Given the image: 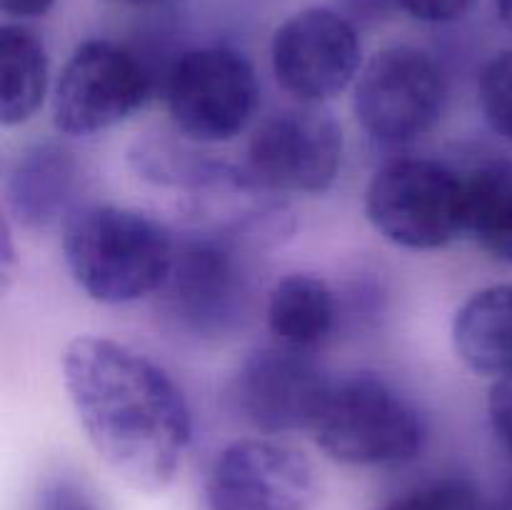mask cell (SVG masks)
<instances>
[{
    "label": "cell",
    "mask_w": 512,
    "mask_h": 510,
    "mask_svg": "<svg viewBox=\"0 0 512 510\" xmlns=\"http://www.w3.org/2000/svg\"><path fill=\"white\" fill-rule=\"evenodd\" d=\"M63 385L85 438L113 475L140 493L168 488L193 440L183 390L158 363L98 335L63 353Z\"/></svg>",
    "instance_id": "obj_1"
},
{
    "label": "cell",
    "mask_w": 512,
    "mask_h": 510,
    "mask_svg": "<svg viewBox=\"0 0 512 510\" xmlns=\"http://www.w3.org/2000/svg\"><path fill=\"white\" fill-rule=\"evenodd\" d=\"M178 243L168 225L123 205L78 208L63 225V258L75 285L105 305H125L160 293Z\"/></svg>",
    "instance_id": "obj_2"
},
{
    "label": "cell",
    "mask_w": 512,
    "mask_h": 510,
    "mask_svg": "<svg viewBox=\"0 0 512 510\" xmlns=\"http://www.w3.org/2000/svg\"><path fill=\"white\" fill-rule=\"evenodd\" d=\"M318 448L353 468H388L418 458L425 420L418 405L373 373L335 380L313 425Z\"/></svg>",
    "instance_id": "obj_3"
},
{
    "label": "cell",
    "mask_w": 512,
    "mask_h": 510,
    "mask_svg": "<svg viewBox=\"0 0 512 510\" xmlns=\"http://www.w3.org/2000/svg\"><path fill=\"white\" fill-rule=\"evenodd\" d=\"M365 215L398 248H445L465 235L468 185L438 160L395 158L370 178Z\"/></svg>",
    "instance_id": "obj_4"
},
{
    "label": "cell",
    "mask_w": 512,
    "mask_h": 510,
    "mask_svg": "<svg viewBox=\"0 0 512 510\" xmlns=\"http://www.w3.org/2000/svg\"><path fill=\"white\" fill-rule=\"evenodd\" d=\"M448 80L425 50L390 45L365 63L355 80L358 125L380 145H408L438 125Z\"/></svg>",
    "instance_id": "obj_5"
},
{
    "label": "cell",
    "mask_w": 512,
    "mask_h": 510,
    "mask_svg": "<svg viewBox=\"0 0 512 510\" xmlns=\"http://www.w3.org/2000/svg\"><path fill=\"white\" fill-rule=\"evenodd\" d=\"M253 65L233 48H193L180 55L165 80V105L175 128L198 143L238 138L258 110Z\"/></svg>",
    "instance_id": "obj_6"
},
{
    "label": "cell",
    "mask_w": 512,
    "mask_h": 510,
    "mask_svg": "<svg viewBox=\"0 0 512 510\" xmlns=\"http://www.w3.org/2000/svg\"><path fill=\"white\" fill-rule=\"evenodd\" d=\"M153 80L143 60L105 38L80 43L53 88V123L63 135L85 138L125 123L148 100Z\"/></svg>",
    "instance_id": "obj_7"
},
{
    "label": "cell",
    "mask_w": 512,
    "mask_h": 510,
    "mask_svg": "<svg viewBox=\"0 0 512 510\" xmlns=\"http://www.w3.org/2000/svg\"><path fill=\"white\" fill-rule=\"evenodd\" d=\"M343 145V128L328 108L298 103L255 128L245 168L278 195H320L338 180Z\"/></svg>",
    "instance_id": "obj_8"
},
{
    "label": "cell",
    "mask_w": 512,
    "mask_h": 510,
    "mask_svg": "<svg viewBox=\"0 0 512 510\" xmlns=\"http://www.w3.org/2000/svg\"><path fill=\"white\" fill-rule=\"evenodd\" d=\"M273 75L298 103L323 105L358 80L363 45L345 13L308 8L290 15L270 45Z\"/></svg>",
    "instance_id": "obj_9"
},
{
    "label": "cell",
    "mask_w": 512,
    "mask_h": 510,
    "mask_svg": "<svg viewBox=\"0 0 512 510\" xmlns=\"http://www.w3.org/2000/svg\"><path fill=\"white\" fill-rule=\"evenodd\" d=\"M313 463L275 440H235L215 458L205 483L208 510H313Z\"/></svg>",
    "instance_id": "obj_10"
},
{
    "label": "cell",
    "mask_w": 512,
    "mask_h": 510,
    "mask_svg": "<svg viewBox=\"0 0 512 510\" xmlns=\"http://www.w3.org/2000/svg\"><path fill=\"white\" fill-rule=\"evenodd\" d=\"M333 380L303 350L270 345L250 353L233 380V400L260 433L313 430Z\"/></svg>",
    "instance_id": "obj_11"
},
{
    "label": "cell",
    "mask_w": 512,
    "mask_h": 510,
    "mask_svg": "<svg viewBox=\"0 0 512 510\" xmlns=\"http://www.w3.org/2000/svg\"><path fill=\"white\" fill-rule=\"evenodd\" d=\"M245 290L248 283L238 260V245L198 235L178 248L160 295L180 325L200 335H218L243 313Z\"/></svg>",
    "instance_id": "obj_12"
},
{
    "label": "cell",
    "mask_w": 512,
    "mask_h": 510,
    "mask_svg": "<svg viewBox=\"0 0 512 510\" xmlns=\"http://www.w3.org/2000/svg\"><path fill=\"white\" fill-rule=\"evenodd\" d=\"M80 165L73 150L55 140L33 143L18 153L5 175V215L25 230H50L75 213Z\"/></svg>",
    "instance_id": "obj_13"
},
{
    "label": "cell",
    "mask_w": 512,
    "mask_h": 510,
    "mask_svg": "<svg viewBox=\"0 0 512 510\" xmlns=\"http://www.w3.org/2000/svg\"><path fill=\"white\" fill-rule=\"evenodd\" d=\"M453 345L465 368L480 378L512 373V285L498 283L470 295L453 318Z\"/></svg>",
    "instance_id": "obj_14"
},
{
    "label": "cell",
    "mask_w": 512,
    "mask_h": 510,
    "mask_svg": "<svg viewBox=\"0 0 512 510\" xmlns=\"http://www.w3.org/2000/svg\"><path fill=\"white\" fill-rule=\"evenodd\" d=\"M265 315L275 343L313 353L333 335L340 303L323 278L313 273H290L270 290Z\"/></svg>",
    "instance_id": "obj_15"
},
{
    "label": "cell",
    "mask_w": 512,
    "mask_h": 510,
    "mask_svg": "<svg viewBox=\"0 0 512 510\" xmlns=\"http://www.w3.org/2000/svg\"><path fill=\"white\" fill-rule=\"evenodd\" d=\"M48 90V53L33 30L0 28V123L23 125L40 110Z\"/></svg>",
    "instance_id": "obj_16"
},
{
    "label": "cell",
    "mask_w": 512,
    "mask_h": 510,
    "mask_svg": "<svg viewBox=\"0 0 512 510\" xmlns=\"http://www.w3.org/2000/svg\"><path fill=\"white\" fill-rule=\"evenodd\" d=\"M465 235L493 258L512 263V160H490L465 178Z\"/></svg>",
    "instance_id": "obj_17"
},
{
    "label": "cell",
    "mask_w": 512,
    "mask_h": 510,
    "mask_svg": "<svg viewBox=\"0 0 512 510\" xmlns=\"http://www.w3.org/2000/svg\"><path fill=\"white\" fill-rule=\"evenodd\" d=\"M478 103L490 128L512 143V48L495 55L483 68Z\"/></svg>",
    "instance_id": "obj_18"
},
{
    "label": "cell",
    "mask_w": 512,
    "mask_h": 510,
    "mask_svg": "<svg viewBox=\"0 0 512 510\" xmlns=\"http://www.w3.org/2000/svg\"><path fill=\"white\" fill-rule=\"evenodd\" d=\"M383 510H485V503L465 480H438L410 490Z\"/></svg>",
    "instance_id": "obj_19"
},
{
    "label": "cell",
    "mask_w": 512,
    "mask_h": 510,
    "mask_svg": "<svg viewBox=\"0 0 512 510\" xmlns=\"http://www.w3.org/2000/svg\"><path fill=\"white\" fill-rule=\"evenodd\" d=\"M33 510H103L95 490L73 473H55L40 483Z\"/></svg>",
    "instance_id": "obj_20"
},
{
    "label": "cell",
    "mask_w": 512,
    "mask_h": 510,
    "mask_svg": "<svg viewBox=\"0 0 512 510\" xmlns=\"http://www.w3.org/2000/svg\"><path fill=\"white\" fill-rule=\"evenodd\" d=\"M395 5L420 23L445 25L465 18L475 0H395Z\"/></svg>",
    "instance_id": "obj_21"
},
{
    "label": "cell",
    "mask_w": 512,
    "mask_h": 510,
    "mask_svg": "<svg viewBox=\"0 0 512 510\" xmlns=\"http://www.w3.org/2000/svg\"><path fill=\"white\" fill-rule=\"evenodd\" d=\"M488 415L495 438L512 455V373L495 380L493 388H490Z\"/></svg>",
    "instance_id": "obj_22"
},
{
    "label": "cell",
    "mask_w": 512,
    "mask_h": 510,
    "mask_svg": "<svg viewBox=\"0 0 512 510\" xmlns=\"http://www.w3.org/2000/svg\"><path fill=\"white\" fill-rule=\"evenodd\" d=\"M0 5H3V13L10 15V18L28 20L48 13L55 0H0Z\"/></svg>",
    "instance_id": "obj_23"
},
{
    "label": "cell",
    "mask_w": 512,
    "mask_h": 510,
    "mask_svg": "<svg viewBox=\"0 0 512 510\" xmlns=\"http://www.w3.org/2000/svg\"><path fill=\"white\" fill-rule=\"evenodd\" d=\"M348 3L355 18H375V15L385 13L388 3H395V0H348Z\"/></svg>",
    "instance_id": "obj_24"
},
{
    "label": "cell",
    "mask_w": 512,
    "mask_h": 510,
    "mask_svg": "<svg viewBox=\"0 0 512 510\" xmlns=\"http://www.w3.org/2000/svg\"><path fill=\"white\" fill-rule=\"evenodd\" d=\"M495 8H498V18L512 33V0H495Z\"/></svg>",
    "instance_id": "obj_25"
},
{
    "label": "cell",
    "mask_w": 512,
    "mask_h": 510,
    "mask_svg": "<svg viewBox=\"0 0 512 510\" xmlns=\"http://www.w3.org/2000/svg\"><path fill=\"white\" fill-rule=\"evenodd\" d=\"M115 5H128V8H145V5H153L158 0H110Z\"/></svg>",
    "instance_id": "obj_26"
}]
</instances>
